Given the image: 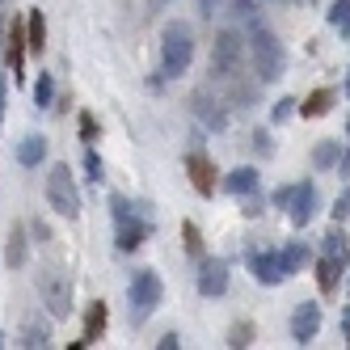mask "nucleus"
I'll use <instances>...</instances> for the list:
<instances>
[{
    "label": "nucleus",
    "mask_w": 350,
    "mask_h": 350,
    "mask_svg": "<svg viewBox=\"0 0 350 350\" xmlns=\"http://www.w3.org/2000/svg\"><path fill=\"white\" fill-rule=\"evenodd\" d=\"M190 59H194V38H190V30L182 26V21H173V26L165 30V38H161V68H165V77H182V72L190 68Z\"/></svg>",
    "instance_id": "1"
},
{
    "label": "nucleus",
    "mask_w": 350,
    "mask_h": 350,
    "mask_svg": "<svg viewBox=\"0 0 350 350\" xmlns=\"http://www.w3.org/2000/svg\"><path fill=\"white\" fill-rule=\"evenodd\" d=\"M46 203H51L64 219L81 215V194H77V182H72L68 165H51V173H46Z\"/></svg>",
    "instance_id": "2"
},
{
    "label": "nucleus",
    "mask_w": 350,
    "mask_h": 350,
    "mask_svg": "<svg viewBox=\"0 0 350 350\" xmlns=\"http://www.w3.org/2000/svg\"><path fill=\"white\" fill-rule=\"evenodd\" d=\"M249 55H254L262 81H279V72H283V46H279V38H274L266 26H254V34H249Z\"/></svg>",
    "instance_id": "3"
},
{
    "label": "nucleus",
    "mask_w": 350,
    "mask_h": 350,
    "mask_svg": "<svg viewBox=\"0 0 350 350\" xmlns=\"http://www.w3.org/2000/svg\"><path fill=\"white\" fill-rule=\"evenodd\" d=\"M38 291H42V304L51 308L55 321H64V317L72 312V295H68V274H64V270H42Z\"/></svg>",
    "instance_id": "4"
},
{
    "label": "nucleus",
    "mask_w": 350,
    "mask_h": 350,
    "mask_svg": "<svg viewBox=\"0 0 350 350\" xmlns=\"http://www.w3.org/2000/svg\"><path fill=\"white\" fill-rule=\"evenodd\" d=\"M161 291H165V287H161V274H157V270H139L135 279H131V304H135L139 312H144V308H157V304H161Z\"/></svg>",
    "instance_id": "5"
},
{
    "label": "nucleus",
    "mask_w": 350,
    "mask_h": 350,
    "mask_svg": "<svg viewBox=\"0 0 350 350\" xmlns=\"http://www.w3.org/2000/svg\"><path fill=\"white\" fill-rule=\"evenodd\" d=\"M287 211H291V224H295V228H304V224L317 215V186H312V182H299L295 194H291V203H287Z\"/></svg>",
    "instance_id": "6"
},
{
    "label": "nucleus",
    "mask_w": 350,
    "mask_h": 350,
    "mask_svg": "<svg viewBox=\"0 0 350 350\" xmlns=\"http://www.w3.org/2000/svg\"><path fill=\"white\" fill-rule=\"evenodd\" d=\"M249 270H254V274H258V283H266V287H274V283H283V279H287L279 254H270V249H258V254L249 258Z\"/></svg>",
    "instance_id": "7"
},
{
    "label": "nucleus",
    "mask_w": 350,
    "mask_h": 350,
    "mask_svg": "<svg viewBox=\"0 0 350 350\" xmlns=\"http://www.w3.org/2000/svg\"><path fill=\"white\" fill-rule=\"evenodd\" d=\"M198 291H203L207 299H215V295H224L228 291V266L224 262H203V270H198Z\"/></svg>",
    "instance_id": "8"
},
{
    "label": "nucleus",
    "mask_w": 350,
    "mask_h": 350,
    "mask_svg": "<svg viewBox=\"0 0 350 350\" xmlns=\"http://www.w3.org/2000/svg\"><path fill=\"white\" fill-rule=\"evenodd\" d=\"M317 329H321V308L317 304H299L291 312V338L295 342H308V338H317Z\"/></svg>",
    "instance_id": "9"
},
{
    "label": "nucleus",
    "mask_w": 350,
    "mask_h": 350,
    "mask_svg": "<svg viewBox=\"0 0 350 350\" xmlns=\"http://www.w3.org/2000/svg\"><path fill=\"white\" fill-rule=\"evenodd\" d=\"M114 224H118V249H122V254L139 249V241H144V232H148V224L135 219V215H122V219H114Z\"/></svg>",
    "instance_id": "10"
},
{
    "label": "nucleus",
    "mask_w": 350,
    "mask_h": 350,
    "mask_svg": "<svg viewBox=\"0 0 350 350\" xmlns=\"http://www.w3.org/2000/svg\"><path fill=\"white\" fill-rule=\"evenodd\" d=\"M186 165H190V182H194V190H198V194H211V190H215V178H211V161H207L203 152H194Z\"/></svg>",
    "instance_id": "11"
},
{
    "label": "nucleus",
    "mask_w": 350,
    "mask_h": 350,
    "mask_svg": "<svg viewBox=\"0 0 350 350\" xmlns=\"http://www.w3.org/2000/svg\"><path fill=\"white\" fill-rule=\"evenodd\" d=\"M42 157H46V139H42V135H26V139H21V148H17V161L26 165V169L42 165Z\"/></svg>",
    "instance_id": "12"
},
{
    "label": "nucleus",
    "mask_w": 350,
    "mask_h": 350,
    "mask_svg": "<svg viewBox=\"0 0 350 350\" xmlns=\"http://www.w3.org/2000/svg\"><path fill=\"white\" fill-rule=\"evenodd\" d=\"M321 258H329V262H338V266H350V245H346V237H342L338 228H334L329 237H325Z\"/></svg>",
    "instance_id": "13"
},
{
    "label": "nucleus",
    "mask_w": 350,
    "mask_h": 350,
    "mask_svg": "<svg viewBox=\"0 0 350 350\" xmlns=\"http://www.w3.org/2000/svg\"><path fill=\"white\" fill-rule=\"evenodd\" d=\"M224 190H228V194H249V198H254V190H258V173H254V169H237V173H228Z\"/></svg>",
    "instance_id": "14"
},
{
    "label": "nucleus",
    "mask_w": 350,
    "mask_h": 350,
    "mask_svg": "<svg viewBox=\"0 0 350 350\" xmlns=\"http://www.w3.org/2000/svg\"><path fill=\"white\" fill-rule=\"evenodd\" d=\"M279 262H283V274H287V279H291V274H295L299 266H304V262H308V249H304V245H299V241H291L287 249H279Z\"/></svg>",
    "instance_id": "15"
},
{
    "label": "nucleus",
    "mask_w": 350,
    "mask_h": 350,
    "mask_svg": "<svg viewBox=\"0 0 350 350\" xmlns=\"http://www.w3.org/2000/svg\"><path fill=\"white\" fill-rule=\"evenodd\" d=\"M329 102H334V93H329V89H317V93H308V102L299 106V114H308V118L329 114Z\"/></svg>",
    "instance_id": "16"
},
{
    "label": "nucleus",
    "mask_w": 350,
    "mask_h": 350,
    "mask_svg": "<svg viewBox=\"0 0 350 350\" xmlns=\"http://www.w3.org/2000/svg\"><path fill=\"white\" fill-rule=\"evenodd\" d=\"M342 270H346V266H338V262H329V258H317V274H321V291H334V287H338V279H342Z\"/></svg>",
    "instance_id": "17"
},
{
    "label": "nucleus",
    "mask_w": 350,
    "mask_h": 350,
    "mask_svg": "<svg viewBox=\"0 0 350 350\" xmlns=\"http://www.w3.org/2000/svg\"><path fill=\"white\" fill-rule=\"evenodd\" d=\"M51 97H55V81L42 72L38 85H34V106H38V110H46V106H51Z\"/></svg>",
    "instance_id": "18"
},
{
    "label": "nucleus",
    "mask_w": 350,
    "mask_h": 350,
    "mask_svg": "<svg viewBox=\"0 0 350 350\" xmlns=\"http://www.w3.org/2000/svg\"><path fill=\"white\" fill-rule=\"evenodd\" d=\"M26 42H30V51H42V46H46V26H42V13H30V34H26Z\"/></svg>",
    "instance_id": "19"
},
{
    "label": "nucleus",
    "mask_w": 350,
    "mask_h": 350,
    "mask_svg": "<svg viewBox=\"0 0 350 350\" xmlns=\"http://www.w3.org/2000/svg\"><path fill=\"white\" fill-rule=\"evenodd\" d=\"M338 161H342V148H338L334 139H329V144H321V148H317V169H334Z\"/></svg>",
    "instance_id": "20"
},
{
    "label": "nucleus",
    "mask_w": 350,
    "mask_h": 350,
    "mask_svg": "<svg viewBox=\"0 0 350 350\" xmlns=\"http://www.w3.org/2000/svg\"><path fill=\"white\" fill-rule=\"evenodd\" d=\"M102 325H106V304H93V312H89V329H85V346L102 334Z\"/></svg>",
    "instance_id": "21"
},
{
    "label": "nucleus",
    "mask_w": 350,
    "mask_h": 350,
    "mask_svg": "<svg viewBox=\"0 0 350 350\" xmlns=\"http://www.w3.org/2000/svg\"><path fill=\"white\" fill-rule=\"evenodd\" d=\"M5 258H9V266H21V262H26V245H21V228H13V237H9V249H5Z\"/></svg>",
    "instance_id": "22"
},
{
    "label": "nucleus",
    "mask_w": 350,
    "mask_h": 350,
    "mask_svg": "<svg viewBox=\"0 0 350 350\" xmlns=\"http://www.w3.org/2000/svg\"><path fill=\"white\" fill-rule=\"evenodd\" d=\"M329 21H334V26H342V34L350 38V0H338V5L329 9Z\"/></svg>",
    "instance_id": "23"
},
{
    "label": "nucleus",
    "mask_w": 350,
    "mask_h": 350,
    "mask_svg": "<svg viewBox=\"0 0 350 350\" xmlns=\"http://www.w3.org/2000/svg\"><path fill=\"white\" fill-rule=\"evenodd\" d=\"M9 64H13V77H21V30L13 26V46H9Z\"/></svg>",
    "instance_id": "24"
},
{
    "label": "nucleus",
    "mask_w": 350,
    "mask_h": 350,
    "mask_svg": "<svg viewBox=\"0 0 350 350\" xmlns=\"http://www.w3.org/2000/svg\"><path fill=\"white\" fill-rule=\"evenodd\" d=\"M85 178H89V182H102V161H97V152L85 157Z\"/></svg>",
    "instance_id": "25"
},
{
    "label": "nucleus",
    "mask_w": 350,
    "mask_h": 350,
    "mask_svg": "<svg viewBox=\"0 0 350 350\" xmlns=\"http://www.w3.org/2000/svg\"><path fill=\"white\" fill-rule=\"evenodd\" d=\"M291 110H295V102H291V97H283V102L270 110V118H274V122H283V118H291Z\"/></svg>",
    "instance_id": "26"
},
{
    "label": "nucleus",
    "mask_w": 350,
    "mask_h": 350,
    "mask_svg": "<svg viewBox=\"0 0 350 350\" xmlns=\"http://www.w3.org/2000/svg\"><path fill=\"white\" fill-rule=\"evenodd\" d=\"M334 215H338V219H346V215H350V190H342V194H338V207H334Z\"/></svg>",
    "instance_id": "27"
},
{
    "label": "nucleus",
    "mask_w": 350,
    "mask_h": 350,
    "mask_svg": "<svg viewBox=\"0 0 350 350\" xmlns=\"http://www.w3.org/2000/svg\"><path fill=\"white\" fill-rule=\"evenodd\" d=\"M254 342V329H245V325H237V334H232V346H249Z\"/></svg>",
    "instance_id": "28"
},
{
    "label": "nucleus",
    "mask_w": 350,
    "mask_h": 350,
    "mask_svg": "<svg viewBox=\"0 0 350 350\" xmlns=\"http://www.w3.org/2000/svg\"><path fill=\"white\" fill-rule=\"evenodd\" d=\"M157 346H161V350H178V346H182V342H178V334H165V338H161V342H157Z\"/></svg>",
    "instance_id": "29"
},
{
    "label": "nucleus",
    "mask_w": 350,
    "mask_h": 350,
    "mask_svg": "<svg viewBox=\"0 0 350 350\" xmlns=\"http://www.w3.org/2000/svg\"><path fill=\"white\" fill-rule=\"evenodd\" d=\"M186 245H190L194 254H198V228H194V224H186Z\"/></svg>",
    "instance_id": "30"
},
{
    "label": "nucleus",
    "mask_w": 350,
    "mask_h": 350,
    "mask_svg": "<svg viewBox=\"0 0 350 350\" xmlns=\"http://www.w3.org/2000/svg\"><path fill=\"white\" fill-rule=\"evenodd\" d=\"M291 194H295V186H291V190H279V194H274V203L287 207V203H291Z\"/></svg>",
    "instance_id": "31"
},
{
    "label": "nucleus",
    "mask_w": 350,
    "mask_h": 350,
    "mask_svg": "<svg viewBox=\"0 0 350 350\" xmlns=\"http://www.w3.org/2000/svg\"><path fill=\"white\" fill-rule=\"evenodd\" d=\"M342 329H346V334H350V308H346V312H342Z\"/></svg>",
    "instance_id": "32"
},
{
    "label": "nucleus",
    "mask_w": 350,
    "mask_h": 350,
    "mask_svg": "<svg viewBox=\"0 0 350 350\" xmlns=\"http://www.w3.org/2000/svg\"><path fill=\"white\" fill-rule=\"evenodd\" d=\"M0 114H5V81H0Z\"/></svg>",
    "instance_id": "33"
},
{
    "label": "nucleus",
    "mask_w": 350,
    "mask_h": 350,
    "mask_svg": "<svg viewBox=\"0 0 350 350\" xmlns=\"http://www.w3.org/2000/svg\"><path fill=\"white\" fill-rule=\"evenodd\" d=\"M161 5H165V0H152V9H161Z\"/></svg>",
    "instance_id": "34"
},
{
    "label": "nucleus",
    "mask_w": 350,
    "mask_h": 350,
    "mask_svg": "<svg viewBox=\"0 0 350 350\" xmlns=\"http://www.w3.org/2000/svg\"><path fill=\"white\" fill-rule=\"evenodd\" d=\"M346 93H350V72H346Z\"/></svg>",
    "instance_id": "35"
},
{
    "label": "nucleus",
    "mask_w": 350,
    "mask_h": 350,
    "mask_svg": "<svg viewBox=\"0 0 350 350\" xmlns=\"http://www.w3.org/2000/svg\"><path fill=\"white\" fill-rule=\"evenodd\" d=\"M0 346H5V334H0Z\"/></svg>",
    "instance_id": "36"
},
{
    "label": "nucleus",
    "mask_w": 350,
    "mask_h": 350,
    "mask_svg": "<svg viewBox=\"0 0 350 350\" xmlns=\"http://www.w3.org/2000/svg\"><path fill=\"white\" fill-rule=\"evenodd\" d=\"M0 34H5V26H0Z\"/></svg>",
    "instance_id": "37"
},
{
    "label": "nucleus",
    "mask_w": 350,
    "mask_h": 350,
    "mask_svg": "<svg viewBox=\"0 0 350 350\" xmlns=\"http://www.w3.org/2000/svg\"><path fill=\"white\" fill-rule=\"evenodd\" d=\"M346 131H350V122H346Z\"/></svg>",
    "instance_id": "38"
}]
</instances>
